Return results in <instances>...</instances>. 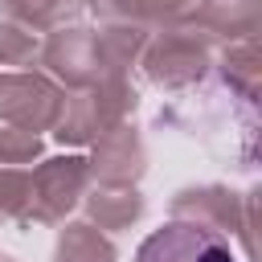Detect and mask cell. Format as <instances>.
I'll return each mask as SVG.
<instances>
[{
	"mask_svg": "<svg viewBox=\"0 0 262 262\" xmlns=\"http://www.w3.org/2000/svg\"><path fill=\"white\" fill-rule=\"evenodd\" d=\"M135 262H233V250L221 233L196 221H168L143 237Z\"/></svg>",
	"mask_w": 262,
	"mask_h": 262,
	"instance_id": "1",
	"label": "cell"
}]
</instances>
